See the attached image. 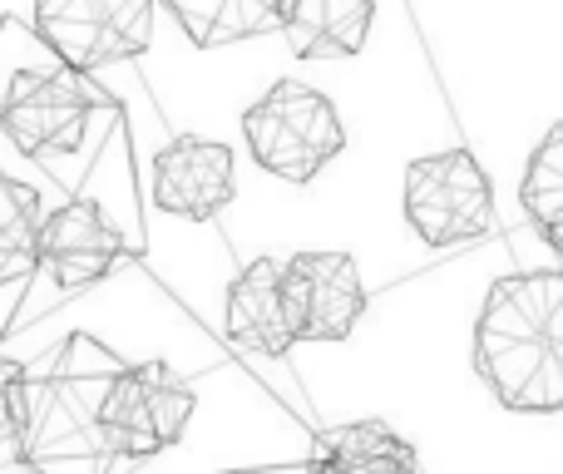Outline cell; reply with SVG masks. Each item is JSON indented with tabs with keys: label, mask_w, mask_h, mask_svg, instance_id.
Wrapping results in <instances>:
<instances>
[{
	"label": "cell",
	"mask_w": 563,
	"mask_h": 474,
	"mask_svg": "<svg viewBox=\"0 0 563 474\" xmlns=\"http://www.w3.org/2000/svg\"><path fill=\"white\" fill-rule=\"evenodd\" d=\"M475 371L519 416L563 410V267L515 272L489 287L475 321Z\"/></svg>",
	"instance_id": "obj_1"
},
{
	"label": "cell",
	"mask_w": 563,
	"mask_h": 474,
	"mask_svg": "<svg viewBox=\"0 0 563 474\" xmlns=\"http://www.w3.org/2000/svg\"><path fill=\"white\" fill-rule=\"evenodd\" d=\"M119 376V361L95 337H69L55 351L45 376L25 371L20 390V455L25 465H89L109 460L104 450V396Z\"/></svg>",
	"instance_id": "obj_2"
},
{
	"label": "cell",
	"mask_w": 563,
	"mask_h": 474,
	"mask_svg": "<svg viewBox=\"0 0 563 474\" xmlns=\"http://www.w3.org/2000/svg\"><path fill=\"white\" fill-rule=\"evenodd\" d=\"M243 134L257 164L287 184H311L346 148L336 104L301 79H277L243 114Z\"/></svg>",
	"instance_id": "obj_3"
},
{
	"label": "cell",
	"mask_w": 563,
	"mask_h": 474,
	"mask_svg": "<svg viewBox=\"0 0 563 474\" xmlns=\"http://www.w3.org/2000/svg\"><path fill=\"white\" fill-rule=\"evenodd\" d=\"M406 223L430 247L475 242L495 228V188L470 148L416 158L406 168Z\"/></svg>",
	"instance_id": "obj_4"
},
{
	"label": "cell",
	"mask_w": 563,
	"mask_h": 474,
	"mask_svg": "<svg viewBox=\"0 0 563 474\" xmlns=\"http://www.w3.org/2000/svg\"><path fill=\"white\" fill-rule=\"evenodd\" d=\"M194 406L198 396L164 361L119 366L114 386L104 396V416H99L109 460H148L158 450L178 445L184 426L194 420Z\"/></svg>",
	"instance_id": "obj_5"
},
{
	"label": "cell",
	"mask_w": 563,
	"mask_h": 474,
	"mask_svg": "<svg viewBox=\"0 0 563 474\" xmlns=\"http://www.w3.org/2000/svg\"><path fill=\"white\" fill-rule=\"evenodd\" d=\"M35 25L65 65L104 69L154 45V0H35Z\"/></svg>",
	"instance_id": "obj_6"
},
{
	"label": "cell",
	"mask_w": 563,
	"mask_h": 474,
	"mask_svg": "<svg viewBox=\"0 0 563 474\" xmlns=\"http://www.w3.org/2000/svg\"><path fill=\"white\" fill-rule=\"evenodd\" d=\"M85 69L65 65V69H25V75L10 79L5 104H0V129L10 134V144L25 158L40 154H75L79 139H85V119L95 109Z\"/></svg>",
	"instance_id": "obj_7"
},
{
	"label": "cell",
	"mask_w": 563,
	"mask_h": 474,
	"mask_svg": "<svg viewBox=\"0 0 563 474\" xmlns=\"http://www.w3.org/2000/svg\"><path fill=\"white\" fill-rule=\"evenodd\" d=\"M297 341H346L366 311V287L346 252H297L282 262Z\"/></svg>",
	"instance_id": "obj_8"
},
{
	"label": "cell",
	"mask_w": 563,
	"mask_h": 474,
	"mask_svg": "<svg viewBox=\"0 0 563 474\" xmlns=\"http://www.w3.org/2000/svg\"><path fill=\"white\" fill-rule=\"evenodd\" d=\"M35 257L65 291L95 287L119 262V233L109 228V218L99 213L89 198H69L55 213L40 218Z\"/></svg>",
	"instance_id": "obj_9"
},
{
	"label": "cell",
	"mask_w": 563,
	"mask_h": 474,
	"mask_svg": "<svg viewBox=\"0 0 563 474\" xmlns=\"http://www.w3.org/2000/svg\"><path fill=\"white\" fill-rule=\"evenodd\" d=\"M233 148L213 144V139H178L154 158V203L164 213L208 223L233 203Z\"/></svg>",
	"instance_id": "obj_10"
},
{
	"label": "cell",
	"mask_w": 563,
	"mask_h": 474,
	"mask_svg": "<svg viewBox=\"0 0 563 474\" xmlns=\"http://www.w3.org/2000/svg\"><path fill=\"white\" fill-rule=\"evenodd\" d=\"M223 331L233 346L253 351V356H287L297 346V327H291V301L282 262L257 257L243 267V277L228 287V317Z\"/></svg>",
	"instance_id": "obj_11"
},
{
	"label": "cell",
	"mask_w": 563,
	"mask_h": 474,
	"mask_svg": "<svg viewBox=\"0 0 563 474\" xmlns=\"http://www.w3.org/2000/svg\"><path fill=\"white\" fill-rule=\"evenodd\" d=\"M376 20V0H287L282 40L297 59H346L361 55Z\"/></svg>",
	"instance_id": "obj_12"
},
{
	"label": "cell",
	"mask_w": 563,
	"mask_h": 474,
	"mask_svg": "<svg viewBox=\"0 0 563 474\" xmlns=\"http://www.w3.org/2000/svg\"><path fill=\"white\" fill-rule=\"evenodd\" d=\"M311 465L351 474H416L420 455L386 420H356V426L321 430L317 445H311Z\"/></svg>",
	"instance_id": "obj_13"
},
{
	"label": "cell",
	"mask_w": 563,
	"mask_h": 474,
	"mask_svg": "<svg viewBox=\"0 0 563 474\" xmlns=\"http://www.w3.org/2000/svg\"><path fill=\"white\" fill-rule=\"evenodd\" d=\"M184 35L203 49L233 45V40H253L282 25V5L287 0H164Z\"/></svg>",
	"instance_id": "obj_14"
},
{
	"label": "cell",
	"mask_w": 563,
	"mask_h": 474,
	"mask_svg": "<svg viewBox=\"0 0 563 474\" xmlns=\"http://www.w3.org/2000/svg\"><path fill=\"white\" fill-rule=\"evenodd\" d=\"M519 203H525L529 223L544 233L554 252H563V124L544 134V144L534 148L519 184Z\"/></svg>",
	"instance_id": "obj_15"
},
{
	"label": "cell",
	"mask_w": 563,
	"mask_h": 474,
	"mask_svg": "<svg viewBox=\"0 0 563 474\" xmlns=\"http://www.w3.org/2000/svg\"><path fill=\"white\" fill-rule=\"evenodd\" d=\"M40 218H45V208H40L35 188L0 174V282L40 267V257H35Z\"/></svg>",
	"instance_id": "obj_16"
},
{
	"label": "cell",
	"mask_w": 563,
	"mask_h": 474,
	"mask_svg": "<svg viewBox=\"0 0 563 474\" xmlns=\"http://www.w3.org/2000/svg\"><path fill=\"white\" fill-rule=\"evenodd\" d=\"M20 390H25V366L15 356H0V440L20 436Z\"/></svg>",
	"instance_id": "obj_17"
}]
</instances>
